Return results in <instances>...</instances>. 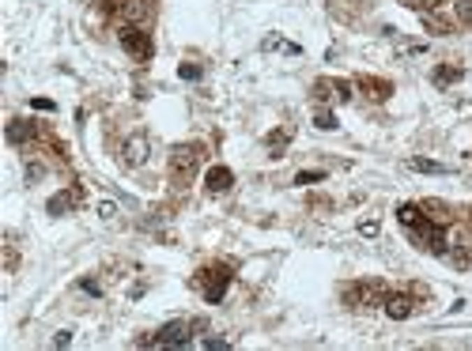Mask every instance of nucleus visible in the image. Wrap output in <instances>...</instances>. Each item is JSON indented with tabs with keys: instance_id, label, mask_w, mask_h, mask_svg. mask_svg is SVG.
Returning <instances> with one entry per match:
<instances>
[{
	"instance_id": "nucleus-29",
	"label": "nucleus",
	"mask_w": 472,
	"mask_h": 351,
	"mask_svg": "<svg viewBox=\"0 0 472 351\" xmlns=\"http://www.w3.org/2000/svg\"><path fill=\"white\" fill-rule=\"evenodd\" d=\"M469 219H472V208H469Z\"/></svg>"
},
{
	"instance_id": "nucleus-10",
	"label": "nucleus",
	"mask_w": 472,
	"mask_h": 351,
	"mask_svg": "<svg viewBox=\"0 0 472 351\" xmlns=\"http://www.w3.org/2000/svg\"><path fill=\"white\" fill-rule=\"evenodd\" d=\"M144 159H147V136L144 133L128 136V140H125V163L128 166H140Z\"/></svg>"
},
{
	"instance_id": "nucleus-3",
	"label": "nucleus",
	"mask_w": 472,
	"mask_h": 351,
	"mask_svg": "<svg viewBox=\"0 0 472 351\" xmlns=\"http://www.w3.org/2000/svg\"><path fill=\"white\" fill-rule=\"evenodd\" d=\"M121 50L128 53L133 61H152V53H155V42H152V34L144 31V27H121Z\"/></svg>"
},
{
	"instance_id": "nucleus-26",
	"label": "nucleus",
	"mask_w": 472,
	"mask_h": 351,
	"mask_svg": "<svg viewBox=\"0 0 472 351\" xmlns=\"http://www.w3.org/2000/svg\"><path fill=\"white\" fill-rule=\"evenodd\" d=\"M31 106H34V110H45V114H50V110H53V103H50V98H34Z\"/></svg>"
},
{
	"instance_id": "nucleus-5",
	"label": "nucleus",
	"mask_w": 472,
	"mask_h": 351,
	"mask_svg": "<svg viewBox=\"0 0 472 351\" xmlns=\"http://www.w3.org/2000/svg\"><path fill=\"white\" fill-rule=\"evenodd\" d=\"M344 302H348V306H374V302H385V287L378 280L351 283V287L344 291Z\"/></svg>"
},
{
	"instance_id": "nucleus-15",
	"label": "nucleus",
	"mask_w": 472,
	"mask_h": 351,
	"mask_svg": "<svg viewBox=\"0 0 472 351\" xmlns=\"http://www.w3.org/2000/svg\"><path fill=\"white\" fill-rule=\"evenodd\" d=\"M431 80L438 83V87H450V83H457V80H461V68H457V64H438Z\"/></svg>"
},
{
	"instance_id": "nucleus-22",
	"label": "nucleus",
	"mask_w": 472,
	"mask_h": 351,
	"mask_svg": "<svg viewBox=\"0 0 472 351\" xmlns=\"http://www.w3.org/2000/svg\"><path fill=\"white\" fill-rule=\"evenodd\" d=\"M423 23H427V27H431V31H434V34H450V23H442V20H438V15H431V12H427V15H423Z\"/></svg>"
},
{
	"instance_id": "nucleus-21",
	"label": "nucleus",
	"mask_w": 472,
	"mask_h": 351,
	"mask_svg": "<svg viewBox=\"0 0 472 351\" xmlns=\"http://www.w3.org/2000/svg\"><path fill=\"white\" fill-rule=\"evenodd\" d=\"M265 50H283V53H299V45L283 42V38H265Z\"/></svg>"
},
{
	"instance_id": "nucleus-25",
	"label": "nucleus",
	"mask_w": 472,
	"mask_h": 351,
	"mask_svg": "<svg viewBox=\"0 0 472 351\" xmlns=\"http://www.w3.org/2000/svg\"><path fill=\"white\" fill-rule=\"evenodd\" d=\"M72 344V332H57V336H53V348H68Z\"/></svg>"
},
{
	"instance_id": "nucleus-16",
	"label": "nucleus",
	"mask_w": 472,
	"mask_h": 351,
	"mask_svg": "<svg viewBox=\"0 0 472 351\" xmlns=\"http://www.w3.org/2000/svg\"><path fill=\"white\" fill-rule=\"evenodd\" d=\"M408 166H412V170H420V174H450L446 166H442V163H434V159H412Z\"/></svg>"
},
{
	"instance_id": "nucleus-13",
	"label": "nucleus",
	"mask_w": 472,
	"mask_h": 351,
	"mask_svg": "<svg viewBox=\"0 0 472 351\" xmlns=\"http://www.w3.org/2000/svg\"><path fill=\"white\" fill-rule=\"evenodd\" d=\"M291 128H276V133H268L265 136V147H268V155H283V147L291 144Z\"/></svg>"
},
{
	"instance_id": "nucleus-28",
	"label": "nucleus",
	"mask_w": 472,
	"mask_h": 351,
	"mask_svg": "<svg viewBox=\"0 0 472 351\" xmlns=\"http://www.w3.org/2000/svg\"><path fill=\"white\" fill-rule=\"evenodd\" d=\"M98 216H103V219H114V204H98Z\"/></svg>"
},
{
	"instance_id": "nucleus-20",
	"label": "nucleus",
	"mask_w": 472,
	"mask_h": 351,
	"mask_svg": "<svg viewBox=\"0 0 472 351\" xmlns=\"http://www.w3.org/2000/svg\"><path fill=\"white\" fill-rule=\"evenodd\" d=\"M178 76L182 80H200V76H205V68H200V64H178Z\"/></svg>"
},
{
	"instance_id": "nucleus-9",
	"label": "nucleus",
	"mask_w": 472,
	"mask_h": 351,
	"mask_svg": "<svg viewBox=\"0 0 472 351\" xmlns=\"http://www.w3.org/2000/svg\"><path fill=\"white\" fill-rule=\"evenodd\" d=\"M355 83L367 91V98H374V103H385V98L393 95V83H390V80H378V76H359Z\"/></svg>"
},
{
	"instance_id": "nucleus-12",
	"label": "nucleus",
	"mask_w": 472,
	"mask_h": 351,
	"mask_svg": "<svg viewBox=\"0 0 472 351\" xmlns=\"http://www.w3.org/2000/svg\"><path fill=\"white\" fill-rule=\"evenodd\" d=\"M397 219H401L408 230H415V227H423V219H427V216H423L420 204H401V208H397Z\"/></svg>"
},
{
	"instance_id": "nucleus-23",
	"label": "nucleus",
	"mask_w": 472,
	"mask_h": 351,
	"mask_svg": "<svg viewBox=\"0 0 472 351\" xmlns=\"http://www.w3.org/2000/svg\"><path fill=\"white\" fill-rule=\"evenodd\" d=\"M80 291H87V294H103V283L91 280V276H83V280H80Z\"/></svg>"
},
{
	"instance_id": "nucleus-17",
	"label": "nucleus",
	"mask_w": 472,
	"mask_h": 351,
	"mask_svg": "<svg viewBox=\"0 0 472 351\" xmlns=\"http://www.w3.org/2000/svg\"><path fill=\"white\" fill-rule=\"evenodd\" d=\"M314 125H318L321 133H329V128H337V114H332V110H318V114H314Z\"/></svg>"
},
{
	"instance_id": "nucleus-27",
	"label": "nucleus",
	"mask_w": 472,
	"mask_h": 351,
	"mask_svg": "<svg viewBox=\"0 0 472 351\" xmlns=\"http://www.w3.org/2000/svg\"><path fill=\"white\" fill-rule=\"evenodd\" d=\"M408 4H420V8H431V12H434V8L442 4V0H408Z\"/></svg>"
},
{
	"instance_id": "nucleus-18",
	"label": "nucleus",
	"mask_w": 472,
	"mask_h": 351,
	"mask_svg": "<svg viewBox=\"0 0 472 351\" xmlns=\"http://www.w3.org/2000/svg\"><path fill=\"white\" fill-rule=\"evenodd\" d=\"M453 12H457V20L472 27V0H453Z\"/></svg>"
},
{
	"instance_id": "nucleus-11",
	"label": "nucleus",
	"mask_w": 472,
	"mask_h": 351,
	"mask_svg": "<svg viewBox=\"0 0 472 351\" xmlns=\"http://www.w3.org/2000/svg\"><path fill=\"white\" fill-rule=\"evenodd\" d=\"M34 136H38V125L34 121H20V117L8 121V140L12 144H27V140H34Z\"/></svg>"
},
{
	"instance_id": "nucleus-24",
	"label": "nucleus",
	"mask_w": 472,
	"mask_h": 351,
	"mask_svg": "<svg viewBox=\"0 0 472 351\" xmlns=\"http://www.w3.org/2000/svg\"><path fill=\"white\" fill-rule=\"evenodd\" d=\"M359 234H363V238H374V234H378V219H367V223H359Z\"/></svg>"
},
{
	"instance_id": "nucleus-8",
	"label": "nucleus",
	"mask_w": 472,
	"mask_h": 351,
	"mask_svg": "<svg viewBox=\"0 0 472 351\" xmlns=\"http://www.w3.org/2000/svg\"><path fill=\"white\" fill-rule=\"evenodd\" d=\"M230 186H235V170H230V166H212V170L205 174V189L212 193V197L227 193Z\"/></svg>"
},
{
	"instance_id": "nucleus-19",
	"label": "nucleus",
	"mask_w": 472,
	"mask_h": 351,
	"mask_svg": "<svg viewBox=\"0 0 472 351\" xmlns=\"http://www.w3.org/2000/svg\"><path fill=\"white\" fill-rule=\"evenodd\" d=\"M314 181H325V170H299L295 186H314Z\"/></svg>"
},
{
	"instance_id": "nucleus-7",
	"label": "nucleus",
	"mask_w": 472,
	"mask_h": 351,
	"mask_svg": "<svg viewBox=\"0 0 472 351\" xmlns=\"http://www.w3.org/2000/svg\"><path fill=\"white\" fill-rule=\"evenodd\" d=\"M382 306H385V313H390L393 321H408L412 313H415V299H412L408 291H393V294H385Z\"/></svg>"
},
{
	"instance_id": "nucleus-1",
	"label": "nucleus",
	"mask_w": 472,
	"mask_h": 351,
	"mask_svg": "<svg viewBox=\"0 0 472 351\" xmlns=\"http://www.w3.org/2000/svg\"><path fill=\"white\" fill-rule=\"evenodd\" d=\"M200 159H205V151H200L197 144H182V147H174L170 151V178L178 181V186H185V181L197 174V166Z\"/></svg>"
},
{
	"instance_id": "nucleus-14",
	"label": "nucleus",
	"mask_w": 472,
	"mask_h": 351,
	"mask_svg": "<svg viewBox=\"0 0 472 351\" xmlns=\"http://www.w3.org/2000/svg\"><path fill=\"white\" fill-rule=\"evenodd\" d=\"M76 200H80V193H57V197H50L45 208H50V216H68Z\"/></svg>"
},
{
	"instance_id": "nucleus-4",
	"label": "nucleus",
	"mask_w": 472,
	"mask_h": 351,
	"mask_svg": "<svg viewBox=\"0 0 472 351\" xmlns=\"http://www.w3.org/2000/svg\"><path fill=\"white\" fill-rule=\"evenodd\" d=\"M193 325H197V321H170L166 329H159V336H147V340H140V344H155V348H189V344H193V336H189Z\"/></svg>"
},
{
	"instance_id": "nucleus-2",
	"label": "nucleus",
	"mask_w": 472,
	"mask_h": 351,
	"mask_svg": "<svg viewBox=\"0 0 472 351\" xmlns=\"http://www.w3.org/2000/svg\"><path fill=\"white\" fill-rule=\"evenodd\" d=\"M197 287L205 294V302H223V294L230 287V269L227 264H212V269L197 272Z\"/></svg>"
},
{
	"instance_id": "nucleus-6",
	"label": "nucleus",
	"mask_w": 472,
	"mask_h": 351,
	"mask_svg": "<svg viewBox=\"0 0 472 351\" xmlns=\"http://www.w3.org/2000/svg\"><path fill=\"white\" fill-rule=\"evenodd\" d=\"M314 98H318V103H348L351 83H344V80H314Z\"/></svg>"
}]
</instances>
